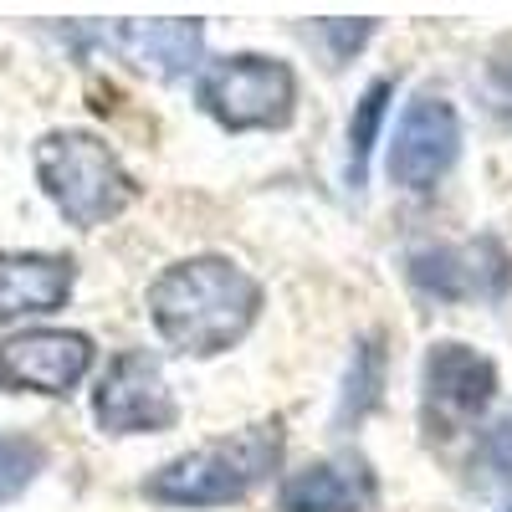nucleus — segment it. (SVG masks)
<instances>
[{
  "label": "nucleus",
  "instance_id": "f8f14e48",
  "mask_svg": "<svg viewBox=\"0 0 512 512\" xmlns=\"http://www.w3.org/2000/svg\"><path fill=\"white\" fill-rule=\"evenodd\" d=\"M108 47H118L128 62L149 77H190L200 67V47H205V26L200 21H118L108 31Z\"/></svg>",
  "mask_w": 512,
  "mask_h": 512
},
{
  "label": "nucleus",
  "instance_id": "423d86ee",
  "mask_svg": "<svg viewBox=\"0 0 512 512\" xmlns=\"http://www.w3.org/2000/svg\"><path fill=\"white\" fill-rule=\"evenodd\" d=\"M93 420L103 425V436H149V431H169L180 420V400L169 390V379L159 369V359H149L144 349L118 354L98 390H93Z\"/></svg>",
  "mask_w": 512,
  "mask_h": 512
},
{
  "label": "nucleus",
  "instance_id": "20e7f679",
  "mask_svg": "<svg viewBox=\"0 0 512 512\" xmlns=\"http://www.w3.org/2000/svg\"><path fill=\"white\" fill-rule=\"evenodd\" d=\"M200 108L216 118L226 134H267L287 128L297 113V72L282 57L236 52L216 57L200 72Z\"/></svg>",
  "mask_w": 512,
  "mask_h": 512
},
{
  "label": "nucleus",
  "instance_id": "1a4fd4ad",
  "mask_svg": "<svg viewBox=\"0 0 512 512\" xmlns=\"http://www.w3.org/2000/svg\"><path fill=\"white\" fill-rule=\"evenodd\" d=\"M379 502V477L359 451H333L282 477V512H369Z\"/></svg>",
  "mask_w": 512,
  "mask_h": 512
},
{
  "label": "nucleus",
  "instance_id": "a211bd4d",
  "mask_svg": "<svg viewBox=\"0 0 512 512\" xmlns=\"http://www.w3.org/2000/svg\"><path fill=\"white\" fill-rule=\"evenodd\" d=\"M502 512H512V507H502Z\"/></svg>",
  "mask_w": 512,
  "mask_h": 512
},
{
  "label": "nucleus",
  "instance_id": "dca6fc26",
  "mask_svg": "<svg viewBox=\"0 0 512 512\" xmlns=\"http://www.w3.org/2000/svg\"><path fill=\"white\" fill-rule=\"evenodd\" d=\"M472 472H482V487H507L512 482V420H497L477 436Z\"/></svg>",
  "mask_w": 512,
  "mask_h": 512
},
{
  "label": "nucleus",
  "instance_id": "9d476101",
  "mask_svg": "<svg viewBox=\"0 0 512 512\" xmlns=\"http://www.w3.org/2000/svg\"><path fill=\"white\" fill-rule=\"evenodd\" d=\"M512 277V262L497 241L472 246H436L410 256V282L431 297H502Z\"/></svg>",
  "mask_w": 512,
  "mask_h": 512
},
{
  "label": "nucleus",
  "instance_id": "4468645a",
  "mask_svg": "<svg viewBox=\"0 0 512 512\" xmlns=\"http://www.w3.org/2000/svg\"><path fill=\"white\" fill-rule=\"evenodd\" d=\"M390 98H395V82L379 77V82H369V88L359 93V103H354V113H349V164H344V175H349L354 190L369 180V154H374V144H379L384 118H390Z\"/></svg>",
  "mask_w": 512,
  "mask_h": 512
},
{
  "label": "nucleus",
  "instance_id": "f03ea898",
  "mask_svg": "<svg viewBox=\"0 0 512 512\" xmlns=\"http://www.w3.org/2000/svg\"><path fill=\"white\" fill-rule=\"evenodd\" d=\"M282 451H287V436L277 420L246 425L236 436L205 441L175 461H164L159 472H149L144 497L164 507H226V502L251 497L262 482H272L282 472Z\"/></svg>",
  "mask_w": 512,
  "mask_h": 512
},
{
  "label": "nucleus",
  "instance_id": "6e6552de",
  "mask_svg": "<svg viewBox=\"0 0 512 512\" xmlns=\"http://www.w3.org/2000/svg\"><path fill=\"white\" fill-rule=\"evenodd\" d=\"M93 369V338L72 328H26L0 338V390L67 395Z\"/></svg>",
  "mask_w": 512,
  "mask_h": 512
},
{
  "label": "nucleus",
  "instance_id": "39448f33",
  "mask_svg": "<svg viewBox=\"0 0 512 512\" xmlns=\"http://www.w3.org/2000/svg\"><path fill=\"white\" fill-rule=\"evenodd\" d=\"M497 395V364L472 349V344H431L420 364V410H425V431L431 436H456L472 420H482V410Z\"/></svg>",
  "mask_w": 512,
  "mask_h": 512
},
{
  "label": "nucleus",
  "instance_id": "0eeeda50",
  "mask_svg": "<svg viewBox=\"0 0 512 512\" xmlns=\"http://www.w3.org/2000/svg\"><path fill=\"white\" fill-rule=\"evenodd\" d=\"M461 159V118L446 98L420 93L405 103L390 139V180L410 195L436 190Z\"/></svg>",
  "mask_w": 512,
  "mask_h": 512
},
{
  "label": "nucleus",
  "instance_id": "f257e3e1",
  "mask_svg": "<svg viewBox=\"0 0 512 512\" xmlns=\"http://www.w3.org/2000/svg\"><path fill=\"white\" fill-rule=\"evenodd\" d=\"M149 318L169 349L216 359L236 349L262 318V282L231 256H185L149 287Z\"/></svg>",
  "mask_w": 512,
  "mask_h": 512
},
{
  "label": "nucleus",
  "instance_id": "2eb2a0df",
  "mask_svg": "<svg viewBox=\"0 0 512 512\" xmlns=\"http://www.w3.org/2000/svg\"><path fill=\"white\" fill-rule=\"evenodd\" d=\"M41 472H47V446L36 436H0V502H16Z\"/></svg>",
  "mask_w": 512,
  "mask_h": 512
},
{
  "label": "nucleus",
  "instance_id": "9b49d317",
  "mask_svg": "<svg viewBox=\"0 0 512 512\" xmlns=\"http://www.w3.org/2000/svg\"><path fill=\"white\" fill-rule=\"evenodd\" d=\"M77 267L57 251H0V323L57 313L72 297Z\"/></svg>",
  "mask_w": 512,
  "mask_h": 512
},
{
  "label": "nucleus",
  "instance_id": "f3484780",
  "mask_svg": "<svg viewBox=\"0 0 512 512\" xmlns=\"http://www.w3.org/2000/svg\"><path fill=\"white\" fill-rule=\"evenodd\" d=\"M318 36H328V47H333L338 62H349L374 36V21H318Z\"/></svg>",
  "mask_w": 512,
  "mask_h": 512
},
{
  "label": "nucleus",
  "instance_id": "7ed1b4c3",
  "mask_svg": "<svg viewBox=\"0 0 512 512\" xmlns=\"http://www.w3.org/2000/svg\"><path fill=\"white\" fill-rule=\"evenodd\" d=\"M36 180L47 200L82 231L108 226L134 205L139 185L123 169V159L88 128H57L36 144Z\"/></svg>",
  "mask_w": 512,
  "mask_h": 512
},
{
  "label": "nucleus",
  "instance_id": "ddd939ff",
  "mask_svg": "<svg viewBox=\"0 0 512 512\" xmlns=\"http://www.w3.org/2000/svg\"><path fill=\"white\" fill-rule=\"evenodd\" d=\"M379 400H384V338L369 333V338H359L349 374H344V395H338V415H333L338 431H349L369 410H379Z\"/></svg>",
  "mask_w": 512,
  "mask_h": 512
}]
</instances>
